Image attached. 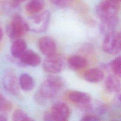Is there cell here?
<instances>
[{
    "label": "cell",
    "instance_id": "cell-1",
    "mask_svg": "<svg viewBox=\"0 0 121 121\" xmlns=\"http://www.w3.org/2000/svg\"><path fill=\"white\" fill-rule=\"evenodd\" d=\"M63 82L60 78L56 76H50L42 83L39 94L42 98H52L55 97L63 86Z\"/></svg>",
    "mask_w": 121,
    "mask_h": 121
},
{
    "label": "cell",
    "instance_id": "cell-2",
    "mask_svg": "<svg viewBox=\"0 0 121 121\" xmlns=\"http://www.w3.org/2000/svg\"><path fill=\"white\" fill-rule=\"evenodd\" d=\"M28 30L26 21L17 13L13 15L11 22L6 28V32L9 37L15 40L25 35Z\"/></svg>",
    "mask_w": 121,
    "mask_h": 121
},
{
    "label": "cell",
    "instance_id": "cell-3",
    "mask_svg": "<svg viewBox=\"0 0 121 121\" xmlns=\"http://www.w3.org/2000/svg\"><path fill=\"white\" fill-rule=\"evenodd\" d=\"M50 18L51 13L48 10L35 14L26 21L29 30L36 33L44 32L48 26Z\"/></svg>",
    "mask_w": 121,
    "mask_h": 121
},
{
    "label": "cell",
    "instance_id": "cell-4",
    "mask_svg": "<svg viewBox=\"0 0 121 121\" xmlns=\"http://www.w3.org/2000/svg\"><path fill=\"white\" fill-rule=\"evenodd\" d=\"M119 8L118 2L114 0H104L97 6L96 11L99 17L103 20L116 17Z\"/></svg>",
    "mask_w": 121,
    "mask_h": 121
},
{
    "label": "cell",
    "instance_id": "cell-5",
    "mask_svg": "<svg viewBox=\"0 0 121 121\" xmlns=\"http://www.w3.org/2000/svg\"><path fill=\"white\" fill-rule=\"evenodd\" d=\"M103 40L102 48L104 51L109 54L115 55L121 50V34L115 31L105 35Z\"/></svg>",
    "mask_w": 121,
    "mask_h": 121
},
{
    "label": "cell",
    "instance_id": "cell-6",
    "mask_svg": "<svg viewBox=\"0 0 121 121\" xmlns=\"http://www.w3.org/2000/svg\"><path fill=\"white\" fill-rule=\"evenodd\" d=\"M64 66V60L63 56L56 53L47 56L43 63V68L44 71L52 74L61 72Z\"/></svg>",
    "mask_w": 121,
    "mask_h": 121
},
{
    "label": "cell",
    "instance_id": "cell-7",
    "mask_svg": "<svg viewBox=\"0 0 121 121\" xmlns=\"http://www.w3.org/2000/svg\"><path fill=\"white\" fill-rule=\"evenodd\" d=\"M2 85L4 89L11 95H19V80L13 71L9 69L4 72L2 78Z\"/></svg>",
    "mask_w": 121,
    "mask_h": 121
},
{
    "label": "cell",
    "instance_id": "cell-8",
    "mask_svg": "<svg viewBox=\"0 0 121 121\" xmlns=\"http://www.w3.org/2000/svg\"><path fill=\"white\" fill-rule=\"evenodd\" d=\"M50 112L54 121H66L70 114V110L68 106L62 102H58L52 106Z\"/></svg>",
    "mask_w": 121,
    "mask_h": 121
},
{
    "label": "cell",
    "instance_id": "cell-9",
    "mask_svg": "<svg viewBox=\"0 0 121 121\" xmlns=\"http://www.w3.org/2000/svg\"><path fill=\"white\" fill-rule=\"evenodd\" d=\"M38 46L42 53L46 56H49L55 53L56 44L54 39L49 36H44L38 41Z\"/></svg>",
    "mask_w": 121,
    "mask_h": 121
},
{
    "label": "cell",
    "instance_id": "cell-10",
    "mask_svg": "<svg viewBox=\"0 0 121 121\" xmlns=\"http://www.w3.org/2000/svg\"><path fill=\"white\" fill-rule=\"evenodd\" d=\"M18 59L22 66L36 67L41 62L40 56L32 50H26Z\"/></svg>",
    "mask_w": 121,
    "mask_h": 121
},
{
    "label": "cell",
    "instance_id": "cell-11",
    "mask_svg": "<svg viewBox=\"0 0 121 121\" xmlns=\"http://www.w3.org/2000/svg\"><path fill=\"white\" fill-rule=\"evenodd\" d=\"M69 99L73 103L86 108L92 101L91 96L86 93L75 91L69 93Z\"/></svg>",
    "mask_w": 121,
    "mask_h": 121
},
{
    "label": "cell",
    "instance_id": "cell-12",
    "mask_svg": "<svg viewBox=\"0 0 121 121\" xmlns=\"http://www.w3.org/2000/svg\"><path fill=\"white\" fill-rule=\"evenodd\" d=\"M119 24V19L117 17L102 20L99 25L100 32L105 35L111 32L115 31Z\"/></svg>",
    "mask_w": 121,
    "mask_h": 121
},
{
    "label": "cell",
    "instance_id": "cell-13",
    "mask_svg": "<svg viewBox=\"0 0 121 121\" xmlns=\"http://www.w3.org/2000/svg\"><path fill=\"white\" fill-rule=\"evenodd\" d=\"M27 50V44L23 39L18 38L12 43L10 48L12 56L15 59H19Z\"/></svg>",
    "mask_w": 121,
    "mask_h": 121
},
{
    "label": "cell",
    "instance_id": "cell-14",
    "mask_svg": "<svg viewBox=\"0 0 121 121\" xmlns=\"http://www.w3.org/2000/svg\"><path fill=\"white\" fill-rule=\"evenodd\" d=\"M104 73L102 70L97 68H93L87 70L84 75V79L91 83L99 82L104 78Z\"/></svg>",
    "mask_w": 121,
    "mask_h": 121
},
{
    "label": "cell",
    "instance_id": "cell-15",
    "mask_svg": "<svg viewBox=\"0 0 121 121\" xmlns=\"http://www.w3.org/2000/svg\"><path fill=\"white\" fill-rule=\"evenodd\" d=\"M119 78L114 75H111L107 77L105 80V87L108 92L116 93L120 91L121 83Z\"/></svg>",
    "mask_w": 121,
    "mask_h": 121
},
{
    "label": "cell",
    "instance_id": "cell-16",
    "mask_svg": "<svg viewBox=\"0 0 121 121\" xmlns=\"http://www.w3.org/2000/svg\"><path fill=\"white\" fill-rule=\"evenodd\" d=\"M69 67L74 70H79L86 67L87 65V61L84 57L79 55H73L70 56L68 60Z\"/></svg>",
    "mask_w": 121,
    "mask_h": 121
},
{
    "label": "cell",
    "instance_id": "cell-17",
    "mask_svg": "<svg viewBox=\"0 0 121 121\" xmlns=\"http://www.w3.org/2000/svg\"><path fill=\"white\" fill-rule=\"evenodd\" d=\"M20 88L25 91H30L32 90L35 85L33 78L27 73L22 74L19 79Z\"/></svg>",
    "mask_w": 121,
    "mask_h": 121
},
{
    "label": "cell",
    "instance_id": "cell-18",
    "mask_svg": "<svg viewBox=\"0 0 121 121\" xmlns=\"http://www.w3.org/2000/svg\"><path fill=\"white\" fill-rule=\"evenodd\" d=\"M44 5V0H31L26 5L25 9L28 13L35 14L42 10Z\"/></svg>",
    "mask_w": 121,
    "mask_h": 121
},
{
    "label": "cell",
    "instance_id": "cell-19",
    "mask_svg": "<svg viewBox=\"0 0 121 121\" xmlns=\"http://www.w3.org/2000/svg\"><path fill=\"white\" fill-rule=\"evenodd\" d=\"M121 59L120 56L114 59L110 63V67L112 72L114 75L119 78L121 77Z\"/></svg>",
    "mask_w": 121,
    "mask_h": 121
},
{
    "label": "cell",
    "instance_id": "cell-20",
    "mask_svg": "<svg viewBox=\"0 0 121 121\" xmlns=\"http://www.w3.org/2000/svg\"><path fill=\"white\" fill-rule=\"evenodd\" d=\"M12 120L14 121H33L24 111L21 109H16L12 114Z\"/></svg>",
    "mask_w": 121,
    "mask_h": 121
},
{
    "label": "cell",
    "instance_id": "cell-21",
    "mask_svg": "<svg viewBox=\"0 0 121 121\" xmlns=\"http://www.w3.org/2000/svg\"><path fill=\"white\" fill-rule=\"evenodd\" d=\"M12 108L11 103L0 94V113L9 112Z\"/></svg>",
    "mask_w": 121,
    "mask_h": 121
},
{
    "label": "cell",
    "instance_id": "cell-22",
    "mask_svg": "<svg viewBox=\"0 0 121 121\" xmlns=\"http://www.w3.org/2000/svg\"><path fill=\"white\" fill-rule=\"evenodd\" d=\"M53 5L60 8H66L70 6L75 0H49Z\"/></svg>",
    "mask_w": 121,
    "mask_h": 121
},
{
    "label": "cell",
    "instance_id": "cell-23",
    "mask_svg": "<svg viewBox=\"0 0 121 121\" xmlns=\"http://www.w3.org/2000/svg\"><path fill=\"white\" fill-rule=\"evenodd\" d=\"M100 120L101 119L98 116L92 114H86L82 117L81 119V121H97Z\"/></svg>",
    "mask_w": 121,
    "mask_h": 121
},
{
    "label": "cell",
    "instance_id": "cell-24",
    "mask_svg": "<svg viewBox=\"0 0 121 121\" xmlns=\"http://www.w3.org/2000/svg\"><path fill=\"white\" fill-rule=\"evenodd\" d=\"M43 120L44 121H54L53 117L50 112H46L43 115Z\"/></svg>",
    "mask_w": 121,
    "mask_h": 121
},
{
    "label": "cell",
    "instance_id": "cell-25",
    "mask_svg": "<svg viewBox=\"0 0 121 121\" xmlns=\"http://www.w3.org/2000/svg\"><path fill=\"white\" fill-rule=\"evenodd\" d=\"M116 96H115V100L116 103L119 104V105H120V102H121V95H120V91L117 92L116 93Z\"/></svg>",
    "mask_w": 121,
    "mask_h": 121
},
{
    "label": "cell",
    "instance_id": "cell-26",
    "mask_svg": "<svg viewBox=\"0 0 121 121\" xmlns=\"http://www.w3.org/2000/svg\"><path fill=\"white\" fill-rule=\"evenodd\" d=\"M7 120V117L2 114H0V121H6Z\"/></svg>",
    "mask_w": 121,
    "mask_h": 121
},
{
    "label": "cell",
    "instance_id": "cell-27",
    "mask_svg": "<svg viewBox=\"0 0 121 121\" xmlns=\"http://www.w3.org/2000/svg\"><path fill=\"white\" fill-rule=\"evenodd\" d=\"M3 31L2 28H1V27L0 26V42H1L2 37H3Z\"/></svg>",
    "mask_w": 121,
    "mask_h": 121
},
{
    "label": "cell",
    "instance_id": "cell-28",
    "mask_svg": "<svg viewBox=\"0 0 121 121\" xmlns=\"http://www.w3.org/2000/svg\"><path fill=\"white\" fill-rule=\"evenodd\" d=\"M26 0H13V1L14 2L17 3L18 4L19 3H21V2H23L25 1H26Z\"/></svg>",
    "mask_w": 121,
    "mask_h": 121
},
{
    "label": "cell",
    "instance_id": "cell-29",
    "mask_svg": "<svg viewBox=\"0 0 121 121\" xmlns=\"http://www.w3.org/2000/svg\"><path fill=\"white\" fill-rule=\"evenodd\" d=\"M115 0V1H116L117 2H119L120 1V0Z\"/></svg>",
    "mask_w": 121,
    "mask_h": 121
}]
</instances>
